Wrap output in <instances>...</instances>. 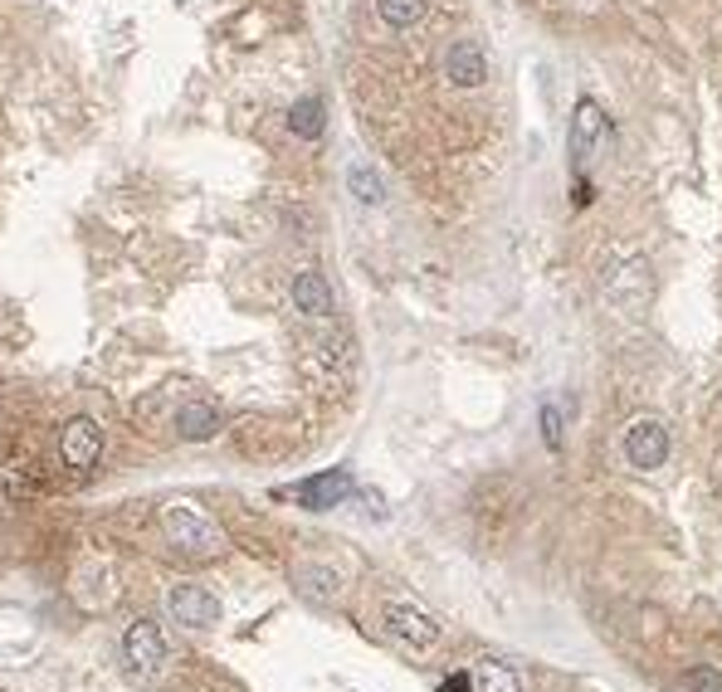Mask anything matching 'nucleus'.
<instances>
[{
	"mask_svg": "<svg viewBox=\"0 0 722 692\" xmlns=\"http://www.w3.org/2000/svg\"><path fill=\"white\" fill-rule=\"evenodd\" d=\"M469 683H474V692H522V678L512 673L504 659H479Z\"/></svg>",
	"mask_w": 722,
	"mask_h": 692,
	"instance_id": "nucleus-12",
	"label": "nucleus"
},
{
	"mask_svg": "<svg viewBox=\"0 0 722 692\" xmlns=\"http://www.w3.org/2000/svg\"><path fill=\"white\" fill-rule=\"evenodd\" d=\"M220 429H225V415H220L211 400H191L176 410V435L191 439V444H211Z\"/></svg>",
	"mask_w": 722,
	"mask_h": 692,
	"instance_id": "nucleus-10",
	"label": "nucleus"
},
{
	"mask_svg": "<svg viewBox=\"0 0 722 692\" xmlns=\"http://www.w3.org/2000/svg\"><path fill=\"white\" fill-rule=\"evenodd\" d=\"M347 492H352L347 468H327V474H317V478H303V484H293V488H278V498H293L298 508L327 512V508H337V502H347Z\"/></svg>",
	"mask_w": 722,
	"mask_h": 692,
	"instance_id": "nucleus-4",
	"label": "nucleus"
},
{
	"mask_svg": "<svg viewBox=\"0 0 722 692\" xmlns=\"http://www.w3.org/2000/svg\"><path fill=\"white\" fill-rule=\"evenodd\" d=\"M59 454H64V464L73 468V474H83V468H93L98 459H103V429H98L89 415L69 419L64 435H59Z\"/></svg>",
	"mask_w": 722,
	"mask_h": 692,
	"instance_id": "nucleus-7",
	"label": "nucleus"
},
{
	"mask_svg": "<svg viewBox=\"0 0 722 692\" xmlns=\"http://www.w3.org/2000/svg\"><path fill=\"white\" fill-rule=\"evenodd\" d=\"M683 692H722V678L713 669H689L683 673Z\"/></svg>",
	"mask_w": 722,
	"mask_h": 692,
	"instance_id": "nucleus-17",
	"label": "nucleus"
},
{
	"mask_svg": "<svg viewBox=\"0 0 722 692\" xmlns=\"http://www.w3.org/2000/svg\"><path fill=\"white\" fill-rule=\"evenodd\" d=\"M386 634L410 653H430L439 644V620L430 610H420V604H410V600H390L386 604Z\"/></svg>",
	"mask_w": 722,
	"mask_h": 692,
	"instance_id": "nucleus-3",
	"label": "nucleus"
},
{
	"mask_svg": "<svg viewBox=\"0 0 722 692\" xmlns=\"http://www.w3.org/2000/svg\"><path fill=\"white\" fill-rule=\"evenodd\" d=\"M171 620L211 629L220 620V600L205 586H176V590H171Z\"/></svg>",
	"mask_w": 722,
	"mask_h": 692,
	"instance_id": "nucleus-9",
	"label": "nucleus"
},
{
	"mask_svg": "<svg viewBox=\"0 0 722 692\" xmlns=\"http://www.w3.org/2000/svg\"><path fill=\"white\" fill-rule=\"evenodd\" d=\"M474 683H469V673H455V678H445V688L439 692H469Z\"/></svg>",
	"mask_w": 722,
	"mask_h": 692,
	"instance_id": "nucleus-19",
	"label": "nucleus"
},
{
	"mask_svg": "<svg viewBox=\"0 0 722 692\" xmlns=\"http://www.w3.org/2000/svg\"><path fill=\"white\" fill-rule=\"evenodd\" d=\"M425 6H430V0H376V16H382V24H390V30H410V24L425 20Z\"/></svg>",
	"mask_w": 722,
	"mask_h": 692,
	"instance_id": "nucleus-15",
	"label": "nucleus"
},
{
	"mask_svg": "<svg viewBox=\"0 0 722 692\" xmlns=\"http://www.w3.org/2000/svg\"><path fill=\"white\" fill-rule=\"evenodd\" d=\"M606 132V113L591 103V98H581L577 103V118H571V152H577V162H586V152L596 146V138Z\"/></svg>",
	"mask_w": 722,
	"mask_h": 692,
	"instance_id": "nucleus-11",
	"label": "nucleus"
},
{
	"mask_svg": "<svg viewBox=\"0 0 722 692\" xmlns=\"http://www.w3.org/2000/svg\"><path fill=\"white\" fill-rule=\"evenodd\" d=\"M439 69H445V79L455 83V89H484L488 83V54L474 34H459V40L445 49Z\"/></svg>",
	"mask_w": 722,
	"mask_h": 692,
	"instance_id": "nucleus-5",
	"label": "nucleus"
},
{
	"mask_svg": "<svg viewBox=\"0 0 722 692\" xmlns=\"http://www.w3.org/2000/svg\"><path fill=\"white\" fill-rule=\"evenodd\" d=\"M162 527H166V537L176 541L186 556H220V551H225V531H220L201 508L176 502V508L162 512Z\"/></svg>",
	"mask_w": 722,
	"mask_h": 692,
	"instance_id": "nucleus-2",
	"label": "nucleus"
},
{
	"mask_svg": "<svg viewBox=\"0 0 722 692\" xmlns=\"http://www.w3.org/2000/svg\"><path fill=\"white\" fill-rule=\"evenodd\" d=\"M298 590L313 604H333L337 590H342V580H337L333 566H303V571H298Z\"/></svg>",
	"mask_w": 722,
	"mask_h": 692,
	"instance_id": "nucleus-13",
	"label": "nucleus"
},
{
	"mask_svg": "<svg viewBox=\"0 0 722 692\" xmlns=\"http://www.w3.org/2000/svg\"><path fill=\"white\" fill-rule=\"evenodd\" d=\"M664 459H669V429L659 425V419H634L626 435V464L650 474V468H659Z\"/></svg>",
	"mask_w": 722,
	"mask_h": 692,
	"instance_id": "nucleus-6",
	"label": "nucleus"
},
{
	"mask_svg": "<svg viewBox=\"0 0 722 692\" xmlns=\"http://www.w3.org/2000/svg\"><path fill=\"white\" fill-rule=\"evenodd\" d=\"M542 439H547V449H561V415H557V405H542Z\"/></svg>",
	"mask_w": 722,
	"mask_h": 692,
	"instance_id": "nucleus-18",
	"label": "nucleus"
},
{
	"mask_svg": "<svg viewBox=\"0 0 722 692\" xmlns=\"http://www.w3.org/2000/svg\"><path fill=\"white\" fill-rule=\"evenodd\" d=\"M288 128H293V138H303V142L323 138V128H327L323 98H298V103H293V113H288Z\"/></svg>",
	"mask_w": 722,
	"mask_h": 692,
	"instance_id": "nucleus-14",
	"label": "nucleus"
},
{
	"mask_svg": "<svg viewBox=\"0 0 722 692\" xmlns=\"http://www.w3.org/2000/svg\"><path fill=\"white\" fill-rule=\"evenodd\" d=\"M347 185H352V195H357L362 205H382V201H386L382 176H376L372 166H352V171H347Z\"/></svg>",
	"mask_w": 722,
	"mask_h": 692,
	"instance_id": "nucleus-16",
	"label": "nucleus"
},
{
	"mask_svg": "<svg viewBox=\"0 0 722 692\" xmlns=\"http://www.w3.org/2000/svg\"><path fill=\"white\" fill-rule=\"evenodd\" d=\"M288 298L303 317H333V307H337L333 283L323 278V268H298L293 283H288Z\"/></svg>",
	"mask_w": 722,
	"mask_h": 692,
	"instance_id": "nucleus-8",
	"label": "nucleus"
},
{
	"mask_svg": "<svg viewBox=\"0 0 722 692\" xmlns=\"http://www.w3.org/2000/svg\"><path fill=\"white\" fill-rule=\"evenodd\" d=\"M166 653H171L166 634L152 620L128 624V634H122V669L138 678V683H156L166 673Z\"/></svg>",
	"mask_w": 722,
	"mask_h": 692,
	"instance_id": "nucleus-1",
	"label": "nucleus"
}]
</instances>
